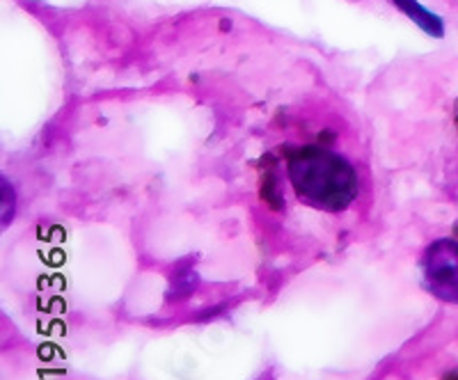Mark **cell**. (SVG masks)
Masks as SVG:
<instances>
[{
  "mask_svg": "<svg viewBox=\"0 0 458 380\" xmlns=\"http://www.w3.org/2000/svg\"><path fill=\"white\" fill-rule=\"evenodd\" d=\"M286 174L298 199L328 214L349 208L358 198L355 167L326 147H298L286 158Z\"/></svg>",
  "mask_w": 458,
  "mask_h": 380,
  "instance_id": "obj_1",
  "label": "cell"
},
{
  "mask_svg": "<svg viewBox=\"0 0 458 380\" xmlns=\"http://www.w3.org/2000/svg\"><path fill=\"white\" fill-rule=\"evenodd\" d=\"M424 287L445 302H458V241L437 239L422 257Z\"/></svg>",
  "mask_w": 458,
  "mask_h": 380,
  "instance_id": "obj_2",
  "label": "cell"
},
{
  "mask_svg": "<svg viewBox=\"0 0 458 380\" xmlns=\"http://www.w3.org/2000/svg\"><path fill=\"white\" fill-rule=\"evenodd\" d=\"M396 7H399L403 14L411 19V21H415L417 26L422 28L427 35L436 37V39H440V37H445V23L443 19L436 14V12L427 10L424 5H420V0H392Z\"/></svg>",
  "mask_w": 458,
  "mask_h": 380,
  "instance_id": "obj_3",
  "label": "cell"
}]
</instances>
